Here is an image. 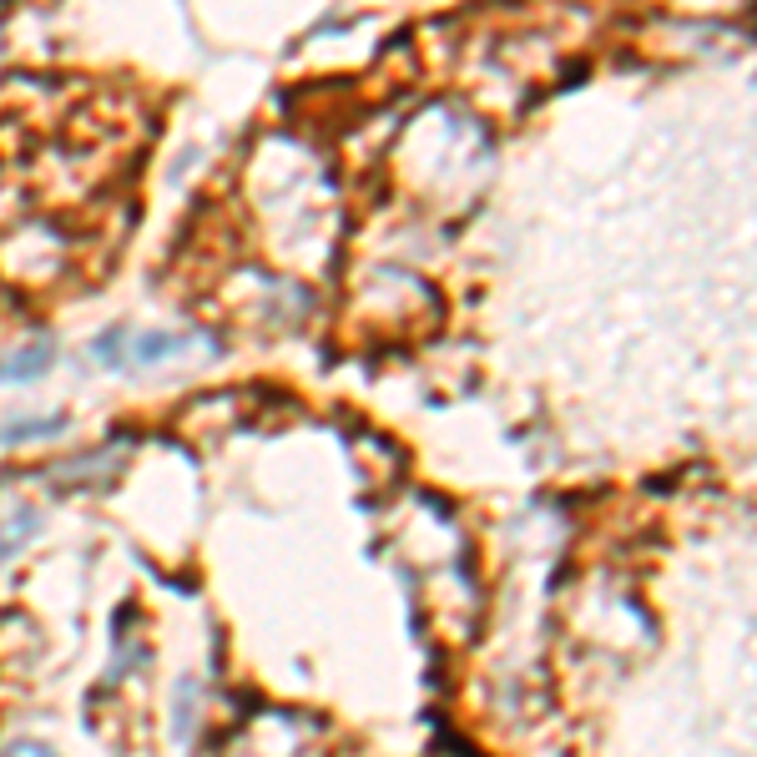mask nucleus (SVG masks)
<instances>
[{
  "label": "nucleus",
  "mask_w": 757,
  "mask_h": 757,
  "mask_svg": "<svg viewBox=\"0 0 757 757\" xmlns=\"http://www.w3.org/2000/svg\"><path fill=\"white\" fill-rule=\"evenodd\" d=\"M51 364H56V349H51V344H30L26 354H15V359L0 364V378H36L41 369H51Z\"/></svg>",
  "instance_id": "f03ea898"
},
{
  "label": "nucleus",
  "mask_w": 757,
  "mask_h": 757,
  "mask_svg": "<svg viewBox=\"0 0 757 757\" xmlns=\"http://www.w3.org/2000/svg\"><path fill=\"white\" fill-rule=\"evenodd\" d=\"M61 420H21V424H5L0 429V445H26V439H46L56 429Z\"/></svg>",
  "instance_id": "7ed1b4c3"
},
{
  "label": "nucleus",
  "mask_w": 757,
  "mask_h": 757,
  "mask_svg": "<svg viewBox=\"0 0 757 757\" xmlns=\"http://www.w3.org/2000/svg\"><path fill=\"white\" fill-rule=\"evenodd\" d=\"M127 344L131 349L117 354L112 369H146V364H157V359H172V354L188 344V334H137V338L127 334Z\"/></svg>",
  "instance_id": "f257e3e1"
}]
</instances>
